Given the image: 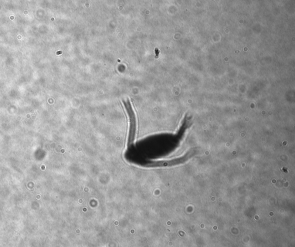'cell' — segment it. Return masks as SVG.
I'll return each instance as SVG.
<instances>
[{
  "mask_svg": "<svg viewBox=\"0 0 295 247\" xmlns=\"http://www.w3.org/2000/svg\"><path fill=\"white\" fill-rule=\"evenodd\" d=\"M123 103L130 120V131H129L128 141V146L130 147L133 144L136 135L137 120L131 101L129 100H124Z\"/></svg>",
  "mask_w": 295,
  "mask_h": 247,
  "instance_id": "6da1fadb",
  "label": "cell"
},
{
  "mask_svg": "<svg viewBox=\"0 0 295 247\" xmlns=\"http://www.w3.org/2000/svg\"><path fill=\"white\" fill-rule=\"evenodd\" d=\"M194 154L195 151L192 150L181 157L173 159L171 160L151 162H149L147 164H145L144 166L145 167L149 168L172 167V166L184 164L190 158H191Z\"/></svg>",
  "mask_w": 295,
  "mask_h": 247,
  "instance_id": "7a4b0ae2",
  "label": "cell"
}]
</instances>
